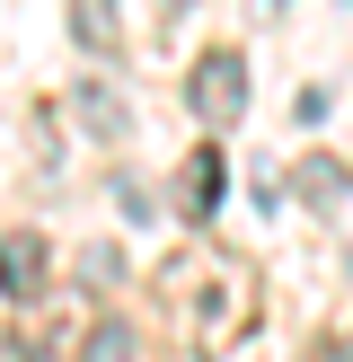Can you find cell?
Listing matches in <instances>:
<instances>
[{
	"instance_id": "obj_1",
	"label": "cell",
	"mask_w": 353,
	"mask_h": 362,
	"mask_svg": "<svg viewBox=\"0 0 353 362\" xmlns=\"http://www.w3.org/2000/svg\"><path fill=\"white\" fill-rule=\"evenodd\" d=\"M168 292H194V300H186V310H194V327H186V336H194V354H221L229 336L256 318V292H247V274L221 257V247H203L186 274L168 265Z\"/></svg>"
},
{
	"instance_id": "obj_2",
	"label": "cell",
	"mask_w": 353,
	"mask_h": 362,
	"mask_svg": "<svg viewBox=\"0 0 353 362\" xmlns=\"http://www.w3.org/2000/svg\"><path fill=\"white\" fill-rule=\"evenodd\" d=\"M186 106L212 124V133H229V124L247 115V53H229V45L194 53V71H186Z\"/></svg>"
},
{
	"instance_id": "obj_3",
	"label": "cell",
	"mask_w": 353,
	"mask_h": 362,
	"mask_svg": "<svg viewBox=\"0 0 353 362\" xmlns=\"http://www.w3.org/2000/svg\"><path fill=\"white\" fill-rule=\"evenodd\" d=\"M35 292H44V239L35 230H9V300L27 310Z\"/></svg>"
},
{
	"instance_id": "obj_4",
	"label": "cell",
	"mask_w": 353,
	"mask_h": 362,
	"mask_svg": "<svg viewBox=\"0 0 353 362\" xmlns=\"http://www.w3.org/2000/svg\"><path fill=\"white\" fill-rule=\"evenodd\" d=\"M212 204H221V151H194V168H186V221H203Z\"/></svg>"
},
{
	"instance_id": "obj_5",
	"label": "cell",
	"mask_w": 353,
	"mask_h": 362,
	"mask_svg": "<svg viewBox=\"0 0 353 362\" xmlns=\"http://www.w3.org/2000/svg\"><path fill=\"white\" fill-rule=\"evenodd\" d=\"M88 362H133V327H124V318L88 327Z\"/></svg>"
},
{
	"instance_id": "obj_6",
	"label": "cell",
	"mask_w": 353,
	"mask_h": 362,
	"mask_svg": "<svg viewBox=\"0 0 353 362\" xmlns=\"http://www.w3.org/2000/svg\"><path fill=\"white\" fill-rule=\"evenodd\" d=\"M71 27H80V45H115V0H80Z\"/></svg>"
},
{
	"instance_id": "obj_7",
	"label": "cell",
	"mask_w": 353,
	"mask_h": 362,
	"mask_svg": "<svg viewBox=\"0 0 353 362\" xmlns=\"http://www.w3.org/2000/svg\"><path fill=\"white\" fill-rule=\"evenodd\" d=\"M80 115H88V133H106V141L124 133V106L106 98V88H88V98H80Z\"/></svg>"
},
{
	"instance_id": "obj_8",
	"label": "cell",
	"mask_w": 353,
	"mask_h": 362,
	"mask_svg": "<svg viewBox=\"0 0 353 362\" xmlns=\"http://www.w3.org/2000/svg\"><path fill=\"white\" fill-rule=\"evenodd\" d=\"M300 194H309V204H335V194H345V177H335V168H318V159H309V168H300Z\"/></svg>"
},
{
	"instance_id": "obj_9",
	"label": "cell",
	"mask_w": 353,
	"mask_h": 362,
	"mask_svg": "<svg viewBox=\"0 0 353 362\" xmlns=\"http://www.w3.org/2000/svg\"><path fill=\"white\" fill-rule=\"evenodd\" d=\"M115 274H124V257H115V247L97 239V247H88V283H115Z\"/></svg>"
},
{
	"instance_id": "obj_10",
	"label": "cell",
	"mask_w": 353,
	"mask_h": 362,
	"mask_svg": "<svg viewBox=\"0 0 353 362\" xmlns=\"http://www.w3.org/2000/svg\"><path fill=\"white\" fill-rule=\"evenodd\" d=\"M327 362H353V336H335V345H327Z\"/></svg>"
},
{
	"instance_id": "obj_11",
	"label": "cell",
	"mask_w": 353,
	"mask_h": 362,
	"mask_svg": "<svg viewBox=\"0 0 353 362\" xmlns=\"http://www.w3.org/2000/svg\"><path fill=\"white\" fill-rule=\"evenodd\" d=\"M256 9H282V0H256Z\"/></svg>"
}]
</instances>
